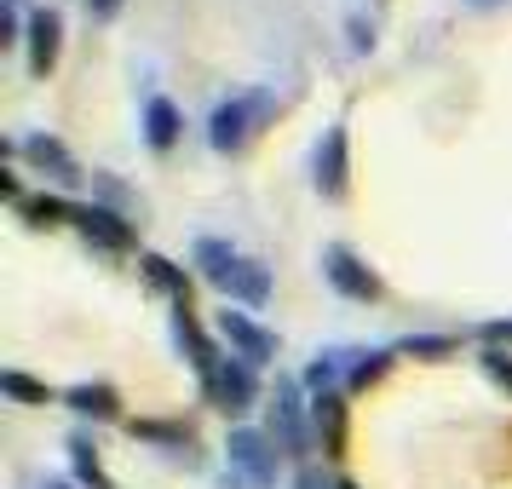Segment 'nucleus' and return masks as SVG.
<instances>
[{
  "label": "nucleus",
  "mask_w": 512,
  "mask_h": 489,
  "mask_svg": "<svg viewBox=\"0 0 512 489\" xmlns=\"http://www.w3.org/2000/svg\"><path fill=\"white\" fill-rule=\"evenodd\" d=\"M202 392L213 397V409H225V415H248L259 403V369L254 363H242V357H225L219 374H213Z\"/></svg>",
  "instance_id": "obj_4"
},
{
  "label": "nucleus",
  "mask_w": 512,
  "mask_h": 489,
  "mask_svg": "<svg viewBox=\"0 0 512 489\" xmlns=\"http://www.w3.org/2000/svg\"><path fill=\"white\" fill-rule=\"evenodd\" d=\"M87 12H93L98 24H110V18L121 12V0H87Z\"/></svg>",
  "instance_id": "obj_29"
},
{
  "label": "nucleus",
  "mask_w": 512,
  "mask_h": 489,
  "mask_svg": "<svg viewBox=\"0 0 512 489\" xmlns=\"http://www.w3.org/2000/svg\"><path fill=\"white\" fill-rule=\"evenodd\" d=\"M323 277H328V288H334V294H346V300H363V305L380 300V277H374L351 248H340V242H328V248H323Z\"/></svg>",
  "instance_id": "obj_5"
},
{
  "label": "nucleus",
  "mask_w": 512,
  "mask_h": 489,
  "mask_svg": "<svg viewBox=\"0 0 512 489\" xmlns=\"http://www.w3.org/2000/svg\"><path fill=\"white\" fill-rule=\"evenodd\" d=\"M190 265H196V277L213 282V288H225L231 271L242 265V254L231 248V236H196V248H190Z\"/></svg>",
  "instance_id": "obj_14"
},
{
  "label": "nucleus",
  "mask_w": 512,
  "mask_h": 489,
  "mask_svg": "<svg viewBox=\"0 0 512 489\" xmlns=\"http://www.w3.org/2000/svg\"><path fill=\"white\" fill-rule=\"evenodd\" d=\"M340 489H357V484H351V478H340Z\"/></svg>",
  "instance_id": "obj_32"
},
{
  "label": "nucleus",
  "mask_w": 512,
  "mask_h": 489,
  "mask_svg": "<svg viewBox=\"0 0 512 489\" xmlns=\"http://www.w3.org/2000/svg\"><path fill=\"white\" fill-rule=\"evenodd\" d=\"M219 340L231 346V357H242V363H254V369H265V363H277V334L265 323H254L248 311H219Z\"/></svg>",
  "instance_id": "obj_3"
},
{
  "label": "nucleus",
  "mask_w": 512,
  "mask_h": 489,
  "mask_svg": "<svg viewBox=\"0 0 512 489\" xmlns=\"http://www.w3.org/2000/svg\"><path fill=\"white\" fill-rule=\"evenodd\" d=\"M305 380H288V374H277V397H271V443H277L282 455H294V461H305L311 449H317V432H311V415H305Z\"/></svg>",
  "instance_id": "obj_2"
},
{
  "label": "nucleus",
  "mask_w": 512,
  "mask_h": 489,
  "mask_svg": "<svg viewBox=\"0 0 512 489\" xmlns=\"http://www.w3.org/2000/svg\"><path fill=\"white\" fill-rule=\"evenodd\" d=\"M351 351H317V357H311V363H305V392L311 397H323V392H334V380H340V369H351L346 363Z\"/></svg>",
  "instance_id": "obj_19"
},
{
  "label": "nucleus",
  "mask_w": 512,
  "mask_h": 489,
  "mask_svg": "<svg viewBox=\"0 0 512 489\" xmlns=\"http://www.w3.org/2000/svg\"><path fill=\"white\" fill-rule=\"evenodd\" d=\"M127 432L139 443H167V449H190V426H173V420H127Z\"/></svg>",
  "instance_id": "obj_24"
},
{
  "label": "nucleus",
  "mask_w": 512,
  "mask_h": 489,
  "mask_svg": "<svg viewBox=\"0 0 512 489\" xmlns=\"http://www.w3.org/2000/svg\"><path fill=\"white\" fill-rule=\"evenodd\" d=\"M478 363H484V374L495 380V386H507V392H512V357H507V351L484 346V351H478Z\"/></svg>",
  "instance_id": "obj_25"
},
{
  "label": "nucleus",
  "mask_w": 512,
  "mask_h": 489,
  "mask_svg": "<svg viewBox=\"0 0 512 489\" xmlns=\"http://www.w3.org/2000/svg\"><path fill=\"white\" fill-rule=\"evenodd\" d=\"M248 139H254V116H248V104H242V98H225V104L208 116V144L219 150V156H236Z\"/></svg>",
  "instance_id": "obj_10"
},
{
  "label": "nucleus",
  "mask_w": 512,
  "mask_h": 489,
  "mask_svg": "<svg viewBox=\"0 0 512 489\" xmlns=\"http://www.w3.org/2000/svg\"><path fill=\"white\" fill-rule=\"evenodd\" d=\"M29 75L35 81H47L52 70H58V52H64V12L58 6H41V12H29Z\"/></svg>",
  "instance_id": "obj_6"
},
{
  "label": "nucleus",
  "mask_w": 512,
  "mask_h": 489,
  "mask_svg": "<svg viewBox=\"0 0 512 489\" xmlns=\"http://www.w3.org/2000/svg\"><path fill=\"white\" fill-rule=\"evenodd\" d=\"M484 340L495 346V340H512V323H484Z\"/></svg>",
  "instance_id": "obj_31"
},
{
  "label": "nucleus",
  "mask_w": 512,
  "mask_h": 489,
  "mask_svg": "<svg viewBox=\"0 0 512 489\" xmlns=\"http://www.w3.org/2000/svg\"><path fill=\"white\" fill-rule=\"evenodd\" d=\"M472 6H495V0H472Z\"/></svg>",
  "instance_id": "obj_34"
},
{
  "label": "nucleus",
  "mask_w": 512,
  "mask_h": 489,
  "mask_svg": "<svg viewBox=\"0 0 512 489\" xmlns=\"http://www.w3.org/2000/svg\"><path fill=\"white\" fill-rule=\"evenodd\" d=\"M392 357H397L392 346H374V351H351L346 386H351V392H363V386H374V380H380V374L392 369Z\"/></svg>",
  "instance_id": "obj_20"
},
{
  "label": "nucleus",
  "mask_w": 512,
  "mask_h": 489,
  "mask_svg": "<svg viewBox=\"0 0 512 489\" xmlns=\"http://www.w3.org/2000/svg\"><path fill=\"white\" fill-rule=\"evenodd\" d=\"M351 52H374V24L369 18H351Z\"/></svg>",
  "instance_id": "obj_27"
},
{
  "label": "nucleus",
  "mask_w": 512,
  "mask_h": 489,
  "mask_svg": "<svg viewBox=\"0 0 512 489\" xmlns=\"http://www.w3.org/2000/svg\"><path fill=\"white\" fill-rule=\"evenodd\" d=\"M70 466H75V484H87V489H116V484H110V472H104V461H98L93 438H70Z\"/></svg>",
  "instance_id": "obj_22"
},
{
  "label": "nucleus",
  "mask_w": 512,
  "mask_h": 489,
  "mask_svg": "<svg viewBox=\"0 0 512 489\" xmlns=\"http://www.w3.org/2000/svg\"><path fill=\"white\" fill-rule=\"evenodd\" d=\"M351 185V156H346V121H334L317 144V190H323L328 202H340Z\"/></svg>",
  "instance_id": "obj_9"
},
{
  "label": "nucleus",
  "mask_w": 512,
  "mask_h": 489,
  "mask_svg": "<svg viewBox=\"0 0 512 489\" xmlns=\"http://www.w3.org/2000/svg\"><path fill=\"white\" fill-rule=\"evenodd\" d=\"M242 104H248V116H254V133L277 116V93H242Z\"/></svg>",
  "instance_id": "obj_26"
},
{
  "label": "nucleus",
  "mask_w": 512,
  "mask_h": 489,
  "mask_svg": "<svg viewBox=\"0 0 512 489\" xmlns=\"http://www.w3.org/2000/svg\"><path fill=\"white\" fill-rule=\"evenodd\" d=\"M397 351H403V357H420V363H443V357L461 351V340H455V334H409Z\"/></svg>",
  "instance_id": "obj_23"
},
{
  "label": "nucleus",
  "mask_w": 512,
  "mask_h": 489,
  "mask_svg": "<svg viewBox=\"0 0 512 489\" xmlns=\"http://www.w3.org/2000/svg\"><path fill=\"white\" fill-rule=\"evenodd\" d=\"M173 334H179V346H185V357H190V369L202 374V386H208L213 374H219V346H213L208 334L196 328V317H190V305H173Z\"/></svg>",
  "instance_id": "obj_12"
},
{
  "label": "nucleus",
  "mask_w": 512,
  "mask_h": 489,
  "mask_svg": "<svg viewBox=\"0 0 512 489\" xmlns=\"http://www.w3.org/2000/svg\"><path fill=\"white\" fill-rule=\"evenodd\" d=\"M311 432H317V449L328 461H340L346 455V397L340 392L311 397Z\"/></svg>",
  "instance_id": "obj_11"
},
{
  "label": "nucleus",
  "mask_w": 512,
  "mask_h": 489,
  "mask_svg": "<svg viewBox=\"0 0 512 489\" xmlns=\"http://www.w3.org/2000/svg\"><path fill=\"white\" fill-rule=\"evenodd\" d=\"M225 300L265 305L271 300V265H265V259H242V265L231 271V282H225Z\"/></svg>",
  "instance_id": "obj_15"
},
{
  "label": "nucleus",
  "mask_w": 512,
  "mask_h": 489,
  "mask_svg": "<svg viewBox=\"0 0 512 489\" xmlns=\"http://www.w3.org/2000/svg\"><path fill=\"white\" fill-rule=\"evenodd\" d=\"M0 196H6L12 208H24V202H29V196H24V185H18V173H6V167H0Z\"/></svg>",
  "instance_id": "obj_28"
},
{
  "label": "nucleus",
  "mask_w": 512,
  "mask_h": 489,
  "mask_svg": "<svg viewBox=\"0 0 512 489\" xmlns=\"http://www.w3.org/2000/svg\"><path fill=\"white\" fill-rule=\"evenodd\" d=\"M225 461H231V484L236 489H271L277 484V443L259 426H236L225 438Z\"/></svg>",
  "instance_id": "obj_1"
},
{
  "label": "nucleus",
  "mask_w": 512,
  "mask_h": 489,
  "mask_svg": "<svg viewBox=\"0 0 512 489\" xmlns=\"http://www.w3.org/2000/svg\"><path fill=\"white\" fill-rule=\"evenodd\" d=\"M75 231L93 248H104V254H127L133 248V225L116 208H104V202H75Z\"/></svg>",
  "instance_id": "obj_8"
},
{
  "label": "nucleus",
  "mask_w": 512,
  "mask_h": 489,
  "mask_svg": "<svg viewBox=\"0 0 512 489\" xmlns=\"http://www.w3.org/2000/svg\"><path fill=\"white\" fill-rule=\"evenodd\" d=\"M179 133H185V110L173 104V98H144V144L156 150V156H167L173 144H179Z\"/></svg>",
  "instance_id": "obj_13"
},
{
  "label": "nucleus",
  "mask_w": 512,
  "mask_h": 489,
  "mask_svg": "<svg viewBox=\"0 0 512 489\" xmlns=\"http://www.w3.org/2000/svg\"><path fill=\"white\" fill-rule=\"evenodd\" d=\"M64 403H70L75 415H93V420H116L121 415V392L116 386H104V380H81V386H70Z\"/></svg>",
  "instance_id": "obj_16"
},
{
  "label": "nucleus",
  "mask_w": 512,
  "mask_h": 489,
  "mask_svg": "<svg viewBox=\"0 0 512 489\" xmlns=\"http://www.w3.org/2000/svg\"><path fill=\"white\" fill-rule=\"evenodd\" d=\"M18 156H24V162L35 167V173H47V179H52L58 190H75L81 179H87V173L75 167V156L64 150V139H52V133H29V139L18 144Z\"/></svg>",
  "instance_id": "obj_7"
},
{
  "label": "nucleus",
  "mask_w": 512,
  "mask_h": 489,
  "mask_svg": "<svg viewBox=\"0 0 512 489\" xmlns=\"http://www.w3.org/2000/svg\"><path fill=\"white\" fill-rule=\"evenodd\" d=\"M47 489H75V484H47Z\"/></svg>",
  "instance_id": "obj_33"
},
{
  "label": "nucleus",
  "mask_w": 512,
  "mask_h": 489,
  "mask_svg": "<svg viewBox=\"0 0 512 489\" xmlns=\"http://www.w3.org/2000/svg\"><path fill=\"white\" fill-rule=\"evenodd\" d=\"M18 213H24L35 231H52V225H75V202H70V196H47V190H41V196H29Z\"/></svg>",
  "instance_id": "obj_18"
},
{
  "label": "nucleus",
  "mask_w": 512,
  "mask_h": 489,
  "mask_svg": "<svg viewBox=\"0 0 512 489\" xmlns=\"http://www.w3.org/2000/svg\"><path fill=\"white\" fill-rule=\"evenodd\" d=\"M294 489H340V484H328V478H317V472L305 466V472H300V484H294Z\"/></svg>",
  "instance_id": "obj_30"
},
{
  "label": "nucleus",
  "mask_w": 512,
  "mask_h": 489,
  "mask_svg": "<svg viewBox=\"0 0 512 489\" xmlns=\"http://www.w3.org/2000/svg\"><path fill=\"white\" fill-rule=\"evenodd\" d=\"M139 271H144V282L150 288H162L173 305H190V277L173 265V259H162V254H139Z\"/></svg>",
  "instance_id": "obj_17"
},
{
  "label": "nucleus",
  "mask_w": 512,
  "mask_h": 489,
  "mask_svg": "<svg viewBox=\"0 0 512 489\" xmlns=\"http://www.w3.org/2000/svg\"><path fill=\"white\" fill-rule=\"evenodd\" d=\"M0 392L12 397V403H24V409H47L52 403L47 380H35V374H24V369H0Z\"/></svg>",
  "instance_id": "obj_21"
}]
</instances>
